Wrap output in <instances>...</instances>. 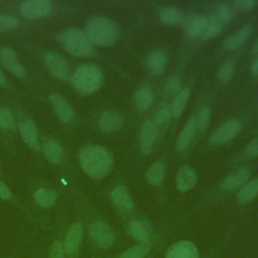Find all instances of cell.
I'll return each instance as SVG.
<instances>
[{
    "mask_svg": "<svg viewBox=\"0 0 258 258\" xmlns=\"http://www.w3.org/2000/svg\"><path fill=\"white\" fill-rule=\"evenodd\" d=\"M19 131L23 141L32 149H38V133L32 120H24L19 125Z\"/></svg>",
    "mask_w": 258,
    "mask_h": 258,
    "instance_id": "obj_19",
    "label": "cell"
},
{
    "mask_svg": "<svg viewBox=\"0 0 258 258\" xmlns=\"http://www.w3.org/2000/svg\"><path fill=\"white\" fill-rule=\"evenodd\" d=\"M258 195V178L247 181L242 185L237 194V200L241 204L251 202Z\"/></svg>",
    "mask_w": 258,
    "mask_h": 258,
    "instance_id": "obj_27",
    "label": "cell"
},
{
    "mask_svg": "<svg viewBox=\"0 0 258 258\" xmlns=\"http://www.w3.org/2000/svg\"><path fill=\"white\" fill-rule=\"evenodd\" d=\"M49 258H63V250L61 244L56 241L53 243L50 251V256Z\"/></svg>",
    "mask_w": 258,
    "mask_h": 258,
    "instance_id": "obj_42",
    "label": "cell"
},
{
    "mask_svg": "<svg viewBox=\"0 0 258 258\" xmlns=\"http://www.w3.org/2000/svg\"><path fill=\"white\" fill-rule=\"evenodd\" d=\"M157 138V125L153 120H146L139 133V146L143 153L149 154Z\"/></svg>",
    "mask_w": 258,
    "mask_h": 258,
    "instance_id": "obj_9",
    "label": "cell"
},
{
    "mask_svg": "<svg viewBox=\"0 0 258 258\" xmlns=\"http://www.w3.org/2000/svg\"><path fill=\"white\" fill-rule=\"evenodd\" d=\"M222 25L232 20L234 17V8L232 4L228 2H219L215 5L213 14L211 15Z\"/></svg>",
    "mask_w": 258,
    "mask_h": 258,
    "instance_id": "obj_24",
    "label": "cell"
},
{
    "mask_svg": "<svg viewBox=\"0 0 258 258\" xmlns=\"http://www.w3.org/2000/svg\"><path fill=\"white\" fill-rule=\"evenodd\" d=\"M257 4V1L255 0H236L232 3V6L234 9L242 12L250 11L252 10Z\"/></svg>",
    "mask_w": 258,
    "mask_h": 258,
    "instance_id": "obj_38",
    "label": "cell"
},
{
    "mask_svg": "<svg viewBox=\"0 0 258 258\" xmlns=\"http://www.w3.org/2000/svg\"><path fill=\"white\" fill-rule=\"evenodd\" d=\"M251 72H252L255 76H258V56L256 57V59L253 61L252 66H251Z\"/></svg>",
    "mask_w": 258,
    "mask_h": 258,
    "instance_id": "obj_44",
    "label": "cell"
},
{
    "mask_svg": "<svg viewBox=\"0 0 258 258\" xmlns=\"http://www.w3.org/2000/svg\"><path fill=\"white\" fill-rule=\"evenodd\" d=\"M19 21L10 15H0V31L13 29L18 25Z\"/></svg>",
    "mask_w": 258,
    "mask_h": 258,
    "instance_id": "obj_37",
    "label": "cell"
},
{
    "mask_svg": "<svg viewBox=\"0 0 258 258\" xmlns=\"http://www.w3.org/2000/svg\"><path fill=\"white\" fill-rule=\"evenodd\" d=\"M222 29H223V25L219 21H217L212 16H208L207 24H206L205 29L200 37L202 39H210V38L216 37L217 35L220 34Z\"/></svg>",
    "mask_w": 258,
    "mask_h": 258,
    "instance_id": "obj_32",
    "label": "cell"
},
{
    "mask_svg": "<svg viewBox=\"0 0 258 258\" xmlns=\"http://www.w3.org/2000/svg\"><path fill=\"white\" fill-rule=\"evenodd\" d=\"M166 54L162 50H153L151 51L146 59V67L149 72L154 75H159L163 72L166 64Z\"/></svg>",
    "mask_w": 258,
    "mask_h": 258,
    "instance_id": "obj_21",
    "label": "cell"
},
{
    "mask_svg": "<svg viewBox=\"0 0 258 258\" xmlns=\"http://www.w3.org/2000/svg\"><path fill=\"white\" fill-rule=\"evenodd\" d=\"M150 246L148 243H140L126 250L120 258H143L149 252Z\"/></svg>",
    "mask_w": 258,
    "mask_h": 258,
    "instance_id": "obj_33",
    "label": "cell"
},
{
    "mask_svg": "<svg viewBox=\"0 0 258 258\" xmlns=\"http://www.w3.org/2000/svg\"><path fill=\"white\" fill-rule=\"evenodd\" d=\"M111 199L117 208L124 211H130L134 206L132 198L122 185H117L112 189Z\"/></svg>",
    "mask_w": 258,
    "mask_h": 258,
    "instance_id": "obj_20",
    "label": "cell"
},
{
    "mask_svg": "<svg viewBox=\"0 0 258 258\" xmlns=\"http://www.w3.org/2000/svg\"><path fill=\"white\" fill-rule=\"evenodd\" d=\"M165 174V165L162 161L158 160L153 162L146 170L145 177L148 183L158 186L162 183Z\"/></svg>",
    "mask_w": 258,
    "mask_h": 258,
    "instance_id": "obj_22",
    "label": "cell"
},
{
    "mask_svg": "<svg viewBox=\"0 0 258 258\" xmlns=\"http://www.w3.org/2000/svg\"><path fill=\"white\" fill-rule=\"evenodd\" d=\"M197 130L198 129H197V124H196V116L192 115L191 117L188 118V120L186 121V123L184 124L183 128L181 129V131L179 132V134L177 136L176 147L179 151H183L189 146Z\"/></svg>",
    "mask_w": 258,
    "mask_h": 258,
    "instance_id": "obj_16",
    "label": "cell"
},
{
    "mask_svg": "<svg viewBox=\"0 0 258 258\" xmlns=\"http://www.w3.org/2000/svg\"><path fill=\"white\" fill-rule=\"evenodd\" d=\"M170 117H172V114H171V109L169 107H161L155 114L154 118V122L155 123H164V122H167Z\"/></svg>",
    "mask_w": 258,
    "mask_h": 258,
    "instance_id": "obj_39",
    "label": "cell"
},
{
    "mask_svg": "<svg viewBox=\"0 0 258 258\" xmlns=\"http://www.w3.org/2000/svg\"><path fill=\"white\" fill-rule=\"evenodd\" d=\"M127 231L129 235L140 243H148L149 233L146 226L138 220H133L128 224Z\"/></svg>",
    "mask_w": 258,
    "mask_h": 258,
    "instance_id": "obj_26",
    "label": "cell"
},
{
    "mask_svg": "<svg viewBox=\"0 0 258 258\" xmlns=\"http://www.w3.org/2000/svg\"><path fill=\"white\" fill-rule=\"evenodd\" d=\"M134 101L139 111H147L153 103V94L148 88L138 89L134 94Z\"/></svg>",
    "mask_w": 258,
    "mask_h": 258,
    "instance_id": "obj_28",
    "label": "cell"
},
{
    "mask_svg": "<svg viewBox=\"0 0 258 258\" xmlns=\"http://www.w3.org/2000/svg\"><path fill=\"white\" fill-rule=\"evenodd\" d=\"M4 84H5V77L0 70V85H4Z\"/></svg>",
    "mask_w": 258,
    "mask_h": 258,
    "instance_id": "obj_46",
    "label": "cell"
},
{
    "mask_svg": "<svg viewBox=\"0 0 258 258\" xmlns=\"http://www.w3.org/2000/svg\"><path fill=\"white\" fill-rule=\"evenodd\" d=\"M242 129V124L238 119H230L219 126L209 137L210 143L221 145L235 138Z\"/></svg>",
    "mask_w": 258,
    "mask_h": 258,
    "instance_id": "obj_5",
    "label": "cell"
},
{
    "mask_svg": "<svg viewBox=\"0 0 258 258\" xmlns=\"http://www.w3.org/2000/svg\"><path fill=\"white\" fill-rule=\"evenodd\" d=\"M86 34L93 44L113 45L120 36L119 25L109 17L94 16L86 24Z\"/></svg>",
    "mask_w": 258,
    "mask_h": 258,
    "instance_id": "obj_2",
    "label": "cell"
},
{
    "mask_svg": "<svg viewBox=\"0 0 258 258\" xmlns=\"http://www.w3.org/2000/svg\"><path fill=\"white\" fill-rule=\"evenodd\" d=\"M252 53H254V54H258V38L256 39L255 43L253 44V47H252Z\"/></svg>",
    "mask_w": 258,
    "mask_h": 258,
    "instance_id": "obj_45",
    "label": "cell"
},
{
    "mask_svg": "<svg viewBox=\"0 0 258 258\" xmlns=\"http://www.w3.org/2000/svg\"><path fill=\"white\" fill-rule=\"evenodd\" d=\"M234 76V66L231 61H226L225 63H223L217 74L218 80L221 83H228L232 80Z\"/></svg>",
    "mask_w": 258,
    "mask_h": 258,
    "instance_id": "obj_35",
    "label": "cell"
},
{
    "mask_svg": "<svg viewBox=\"0 0 258 258\" xmlns=\"http://www.w3.org/2000/svg\"><path fill=\"white\" fill-rule=\"evenodd\" d=\"M165 88L169 94L177 95L181 91V82L178 78H170L167 80Z\"/></svg>",
    "mask_w": 258,
    "mask_h": 258,
    "instance_id": "obj_40",
    "label": "cell"
},
{
    "mask_svg": "<svg viewBox=\"0 0 258 258\" xmlns=\"http://www.w3.org/2000/svg\"><path fill=\"white\" fill-rule=\"evenodd\" d=\"M189 96H190V92L186 88L181 89V91L177 95H175L172 105L170 107L172 117L178 118L182 114V112L185 108V105L189 99Z\"/></svg>",
    "mask_w": 258,
    "mask_h": 258,
    "instance_id": "obj_30",
    "label": "cell"
},
{
    "mask_svg": "<svg viewBox=\"0 0 258 258\" xmlns=\"http://www.w3.org/2000/svg\"><path fill=\"white\" fill-rule=\"evenodd\" d=\"M165 258H199V252L191 242L183 240L170 246Z\"/></svg>",
    "mask_w": 258,
    "mask_h": 258,
    "instance_id": "obj_11",
    "label": "cell"
},
{
    "mask_svg": "<svg viewBox=\"0 0 258 258\" xmlns=\"http://www.w3.org/2000/svg\"><path fill=\"white\" fill-rule=\"evenodd\" d=\"M99 127L104 132L120 130L124 125V119L120 113L113 110L105 111L99 118Z\"/></svg>",
    "mask_w": 258,
    "mask_h": 258,
    "instance_id": "obj_12",
    "label": "cell"
},
{
    "mask_svg": "<svg viewBox=\"0 0 258 258\" xmlns=\"http://www.w3.org/2000/svg\"><path fill=\"white\" fill-rule=\"evenodd\" d=\"M72 83L79 94H92L101 87L103 83V72L95 63H85L75 71L72 77Z\"/></svg>",
    "mask_w": 258,
    "mask_h": 258,
    "instance_id": "obj_3",
    "label": "cell"
},
{
    "mask_svg": "<svg viewBox=\"0 0 258 258\" xmlns=\"http://www.w3.org/2000/svg\"><path fill=\"white\" fill-rule=\"evenodd\" d=\"M56 39L68 52L76 56H89L94 51L93 43L86 32L76 27H71L59 32Z\"/></svg>",
    "mask_w": 258,
    "mask_h": 258,
    "instance_id": "obj_4",
    "label": "cell"
},
{
    "mask_svg": "<svg viewBox=\"0 0 258 258\" xmlns=\"http://www.w3.org/2000/svg\"><path fill=\"white\" fill-rule=\"evenodd\" d=\"M208 17L203 15H189L183 19V28L188 36H201L207 24Z\"/></svg>",
    "mask_w": 258,
    "mask_h": 258,
    "instance_id": "obj_18",
    "label": "cell"
},
{
    "mask_svg": "<svg viewBox=\"0 0 258 258\" xmlns=\"http://www.w3.org/2000/svg\"><path fill=\"white\" fill-rule=\"evenodd\" d=\"M82 239V226L79 223L71 226L66 242H64V251L67 253H73L78 247Z\"/></svg>",
    "mask_w": 258,
    "mask_h": 258,
    "instance_id": "obj_25",
    "label": "cell"
},
{
    "mask_svg": "<svg viewBox=\"0 0 258 258\" xmlns=\"http://www.w3.org/2000/svg\"><path fill=\"white\" fill-rule=\"evenodd\" d=\"M44 60L48 71L51 73L52 76L62 81H66L69 79L70 73H71L70 66H69V62L66 60V58L61 54L50 51L46 53Z\"/></svg>",
    "mask_w": 258,
    "mask_h": 258,
    "instance_id": "obj_6",
    "label": "cell"
},
{
    "mask_svg": "<svg viewBox=\"0 0 258 258\" xmlns=\"http://www.w3.org/2000/svg\"><path fill=\"white\" fill-rule=\"evenodd\" d=\"M79 161L83 170L95 179L105 177L113 167L111 153L101 145L85 146L80 151Z\"/></svg>",
    "mask_w": 258,
    "mask_h": 258,
    "instance_id": "obj_1",
    "label": "cell"
},
{
    "mask_svg": "<svg viewBox=\"0 0 258 258\" xmlns=\"http://www.w3.org/2000/svg\"><path fill=\"white\" fill-rule=\"evenodd\" d=\"M0 57L6 69L10 71L15 77L22 78L24 76V69L13 49L10 47H3L0 51Z\"/></svg>",
    "mask_w": 258,
    "mask_h": 258,
    "instance_id": "obj_14",
    "label": "cell"
},
{
    "mask_svg": "<svg viewBox=\"0 0 258 258\" xmlns=\"http://www.w3.org/2000/svg\"><path fill=\"white\" fill-rule=\"evenodd\" d=\"M43 153L50 162L58 163L62 159L63 149L58 142L49 140L43 146Z\"/></svg>",
    "mask_w": 258,
    "mask_h": 258,
    "instance_id": "obj_29",
    "label": "cell"
},
{
    "mask_svg": "<svg viewBox=\"0 0 258 258\" xmlns=\"http://www.w3.org/2000/svg\"><path fill=\"white\" fill-rule=\"evenodd\" d=\"M245 153L250 157L258 156V137L251 140L245 148Z\"/></svg>",
    "mask_w": 258,
    "mask_h": 258,
    "instance_id": "obj_41",
    "label": "cell"
},
{
    "mask_svg": "<svg viewBox=\"0 0 258 258\" xmlns=\"http://www.w3.org/2000/svg\"><path fill=\"white\" fill-rule=\"evenodd\" d=\"M252 32V26L250 24H246L242 27H240L237 31H235L230 36L226 37L223 45L227 50H235L242 46L245 41L249 38L250 34Z\"/></svg>",
    "mask_w": 258,
    "mask_h": 258,
    "instance_id": "obj_15",
    "label": "cell"
},
{
    "mask_svg": "<svg viewBox=\"0 0 258 258\" xmlns=\"http://www.w3.org/2000/svg\"><path fill=\"white\" fill-rule=\"evenodd\" d=\"M89 233L91 238L102 248H109L114 242V234L110 227L102 221H96L91 224Z\"/></svg>",
    "mask_w": 258,
    "mask_h": 258,
    "instance_id": "obj_8",
    "label": "cell"
},
{
    "mask_svg": "<svg viewBox=\"0 0 258 258\" xmlns=\"http://www.w3.org/2000/svg\"><path fill=\"white\" fill-rule=\"evenodd\" d=\"M35 202L37 205H39L42 208H49L53 206L55 200H56V195L52 189L49 188H40L38 189L35 195H34Z\"/></svg>",
    "mask_w": 258,
    "mask_h": 258,
    "instance_id": "obj_31",
    "label": "cell"
},
{
    "mask_svg": "<svg viewBox=\"0 0 258 258\" xmlns=\"http://www.w3.org/2000/svg\"><path fill=\"white\" fill-rule=\"evenodd\" d=\"M159 19L166 25H177L183 22V14L174 6H164L159 12Z\"/></svg>",
    "mask_w": 258,
    "mask_h": 258,
    "instance_id": "obj_23",
    "label": "cell"
},
{
    "mask_svg": "<svg viewBox=\"0 0 258 258\" xmlns=\"http://www.w3.org/2000/svg\"><path fill=\"white\" fill-rule=\"evenodd\" d=\"M49 101L56 114L62 122H70L74 117V110L70 103L59 94L52 93L49 96Z\"/></svg>",
    "mask_w": 258,
    "mask_h": 258,
    "instance_id": "obj_13",
    "label": "cell"
},
{
    "mask_svg": "<svg viewBox=\"0 0 258 258\" xmlns=\"http://www.w3.org/2000/svg\"><path fill=\"white\" fill-rule=\"evenodd\" d=\"M15 126V121L12 113L7 108H0V127L11 130Z\"/></svg>",
    "mask_w": 258,
    "mask_h": 258,
    "instance_id": "obj_36",
    "label": "cell"
},
{
    "mask_svg": "<svg viewBox=\"0 0 258 258\" xmlns=\"http://www.w3.org/2000/svg\"><path fill=\"white\" fill-rule=\"evenodd\" d=\"M10 197H11L10 189L5 185V183H3L0 180V198L8 200V199H10Z\"/></svg>",
    "mask_w": 258,
    "mask_h": 258,
    "instance_id": "obj_43",
    "label": "cell"
},
{
    "mask_svg": "<svg viewBox=\"0 0 258 258\" xmlns=\"http://www.w3.org/2000/svg\"><path fill=\"white\" fill-rule=\"evenodd\" d=\"M51 8V3L47 0H27L21 3L20 12L26 18L36 19L48 15Z\"/></svg>",
    "mask_w": 258,
    "mask_h": 258,
    "instance_id": "obj_7",
    "label": "cell"
},
{
    "mask_svg": "<svg viewBox=\"0 0 258 258\" xmlns=\"http://www.w3.org/2000/svg\"><path fill=\"white\" fill-rule=\"evenodd\" d=\"M196 116L197 129L199 131H204L210 124L211 121V110L209 107H203Z\"/></svg>",
    "mask_w": 258,
    "mask_h": 258,
    "instance_id": "obj_34",
    "label": "cell"
},
{
    "mask_svg": "<svg viewBox=\"0 0 258 258\" xmlns=\"http://www.w3.org/2000/svg\"><path fill=\"white\" fill-rule=\"evenodd\" d=\"M198 180L196 170L189 165H182L178 168L175 175V185L179 191L191 189Z\"/></svg>",
    "mask_w": 258,
    "mask_h": 258,
    "instance_id": "obj_10",
    "label": "cell"
},
{
    "mask_svg": "<svg viewBox=\"0 0 258 258\" xmlns=\"http://www.w3.org/2000/svg\"><path fill=\"white\" fill-rule=\"evenodd\" d=\"M250 176V171L247 167H241L234 173L228 175L221 184L222 189L231 191L244 185Z\"/></svg>",
    "mask_w": 258,
    "mask_h": 258,
    "instance_id": "obj_17",
    "label": "cell"
}]
</instances>
